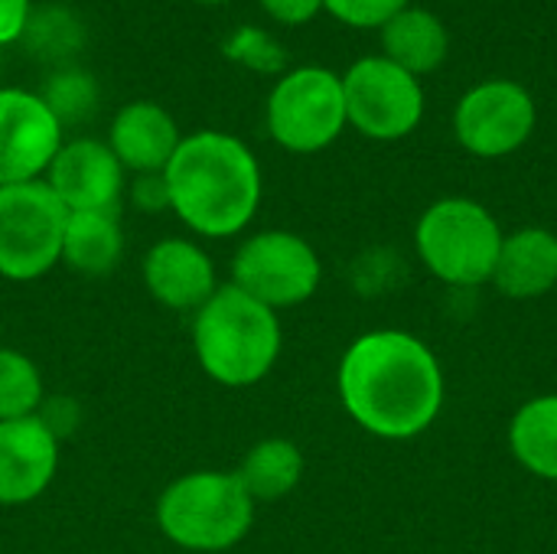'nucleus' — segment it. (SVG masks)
Listing matches in <instances>:
<instances>
[{
  "instance_id": "obj_7",
  "label": "nucleus",
  "mask_w": 557,
  "mask_h": 554,
  "mask_svg": "<svg viewBox=\"0 0 557 554\" xmlns=\"http://www.w3.org/2000/svg\"><path fill=\"white\" fill-rule=\"evenodd\" d=\"M69 209L46 180L0 186V278L36 281L62 258Z\"/></svg>"
},
{
  "instance_id": "obj_17",
  "label": "nucleus",
  "mask_w": 557,
  "mask_h": 554,
  "mask_svg": "<svg viewBox=\"0 0 557 554\" xmlns=\"http://www.w3.org/2000/svg\"><path fill=\"white\" fill-rule=\"evenodd\" d=\"M379 33H382V56L418 78L437 72L450 52V33L444 20L424 7L408 3Z\"/></svg>"
},
{
  "instance_id": "obj_2",
  "label": "nucleus",
  "mask_w": 557,
  "mask_h": 554,
  "mask_svg": "<svg viewBox=\"0 0 557 554\" xmlns=\"http://www.w3.org/2000/svg\"><path fill=\"white\" fill-rule=\"evenodd\" d=\"M170 212L202 238H232L261 206V163L245 140L225 131L183 134L170 167Z\"/></svg>"
},
{
  "instance_id": "obj_27",
  "label": "nucleus",
  "mask_w": 557,
  "mask_h": 554,
  "mask_svg": "<svg viewBox=\"0 0 557 554\" xmlns=\"http://www.w3.org/2000/svg\"><path fill=\"white\" fill-rule=\"evenodd\" d=\"M258 3L268 16H274L284 26H304L323 10V0H258Z\"/></svg>"
},
{
  "instance_id": "obj_26",
  "label": "nucleus",
  "mask_w": 557,
  "mask_h": 554,
  "mask_svg": "<svg viewBox=\"0 0 557 554\" xmlns=\"http://www.w3.org/2000/svg\"><path fill=\"white\" fill-rule=\"evenodd\" d=\"M131 202L140 212H163L170 209V186L163 173H140L131 183Z\"/></svg>"
},
{
  "instance_id": "obj_12",
  "label": "nucleus",
  "mask_w": 557,
  "mask_h": 554,
  "mask_svg": "<svg viewBox=\"0 0 557 554\" xmlns=\"http://www.w3.org/2000/svg\"><path fill=\"white\" fill-rule=\"evenodd\" d=\"M42 180L69 212H117L127 170L108 140L75 137L59 147Z\"/></svg>"
},
{
  "instance_id": "obj_16",
  "label": "nucleus",
  "mask_w": 557,
  "mask_h": 554,
  "mask_svg": "<svg viewBox=\"0 0 557 554\" xmlns=\"http://www.w3.org/2000/svg\"><path fill=\"white\" fill-rule=\"evenodd\" d=\"M503 297L535 300L557 287V235L552 229L529 225L503 238L493 281Z\"/></svg>"
},
{
  "instance_id": "obj_9",
  "label": "nucleus",
  "mask_w": 557,
  "mask_h": 554,
  "mask_svg": "<svg viewBox=\"0 0 557 554\" xmlns=\"http://www.w3.org/2000/svg\"><path fill=\"white\" fill-rule=\"evenodd\" d=\"M346 121L369 140H401L424 118L421 78L385 56H362L343 75Z\"/></svg>"
},
{
  "instance_id": "obj_29",
  "label": "nucleus",
  "mask_w": 557,
  "mask_h": 554,
  "mask_svg": "<svg viewBox=\"0 0 557 554\" xmlns=\"http://www.w3.org/2000/svg\"><path fill=\"white\" fill-rule=\"evenodd\" d=\"M196 3H228V0H196Z\"/></svg>"
},
{
  "instance_id": "obj_8",
  "label": "nucleus",
  "mask_w": 557,
  "mask_h": 554,
  "mask_svg": "<svg viewBox=\"0 0 557 554\" xmlns=\"http://www.w3.org/2000/svg\"><path fill=\"white\" fill-rule=\"evenodd\" d=\"M320 255L304 235L287 229L248 235L232 258V284L274 313L307 304L320 291Z\"/></svg>"
},
{
  "instance_id": "obj_6",
  "label": "nucleus",
  "mask_w": 557,
  "mask_h": 554,
  "mask_svg": "<svg viewBox=\"0 0 557 554\" xmlns=\"http://www.w3.org/2000/svg\"><path fill=\"white\" fill-rule=\"evenodd\" d=\"M268 134L290 153H320L346 131L343 78L326 65H297L277 78L264 108Z\"/></svg>"
},
{
  "instance_id": "obj_25",
  "label": "nucleus",
  "mask_w": 557,
  "mask_h": 554,
  "mask_svg": "<svg viewBox=\"0 0 557 554\" xmlns=\"http://www.w3.org/2000/svg\"><path fill=\"white\" fill-rule=\"evenodd\" d=\"M408 0H323V10L352 29H382Z\"/></svg>"
},
{
  "instance_id": "obj_14",
  "label": "nucleus",
  "mask_w": 557,
  "mask_h": 554,
  "mask_svg": "<svg viewBox=\"0 0 557 554\" xmlns=\"http://www.w3.org/2000/svg\"><path fill=\"white\" fill-rule=\"evenodd\" d=\"M140 274L147 294L176 313H196L219 291L209 251L189 238H163L150 245Z\"/></svg>"
},
{
  "instance_id": "obj_10",
  "label": "nucleus",
  "mask_w": 557,
  "mask_h": 554,
  "mask_svg": "<svg viewBox=\"0 0 557 554\" xmlns=\"http://www.w3.org/2000/svg\"><path fill=\"white\" fill-rule=\"evenodd\" d=\"M539 124L532 91L512 78H490L473 85L454 111V134L460 147L483 160H499L529 144Z\"/></svg>"
},
{
  "instance_id": "obj_3",
  "label": "nucleus",
  "mask_w": 557,
  "mask_h": 554,
  "mask_svg": "<svg viewBox=\"0 0 557 554\" xmlns=\"http://www.w3.org/2000/svg\"><path fill=\"white\" fill-rule=\"evenodd\" d=\"M284 346L281 320L232 281L193 313V353L199 369L228 389H248L268 379Z\"/></svg>"
},
{
  "instance_id": "obj_23",
  "label": "nucleus",
  "mask_w": 557,
  "mask_h": 554,
  "mask_svg": "<svg viewBox=\"0 0 557 554\" xmlns=\"http://www.w3.org/2000/svg\"><path fill=\"white\" fill-rule=\"evenodd\" d=\"M39 98L49 104V111L59 118V124H72V121H85L95 104H98V85L85 69L75 65H62L55 72H49V78L39 88Z\"/></svg>"
},
{
  "instance_id": "obj_13",
  "label": "nucleus",
  "mask_w": 557,
  "mask_h": 554,
  "mask_svg": "<svg viewBox=\"0 0 557 554\" xmlns=\"http://www.w3.org/2000/svg\"><path fill=\"white\" fill-rule=\"evenodd\" d=\"M59 470V438L33 415L0 421V506L39 500Z\"/></svg>"
},
{
  "instance_id": "obj_4",
  "label": "nucleus",
  "mask_w": 557,
  "mask_h": 554,
  "mask_svg": "<svg viewBox=\"0 0 557 554\" xmlns=\"http://www.w3.org/2000/svg\"><path fill=\"white\" fill-rule=\"evenodd\" d=\"M255 522V500L228 470H193L157 500L160 532L186 552H228Z\"/></svg>"
},
{
  "instance_id": "obj_20",
  "label": "nucleus",
  "mask_w": 557,
  "mask_h": 554,
  "mask_svg": "<svg viewBox=\"0 0 557 554\" xmlns=\"http://www.w3.org/2000/svg\"><path fill=\"white\" fill-rule=\"evenodd\" d=\"M509 451L532 477L557 483V395H539L512 415Z\"/></svg>"
},
{
  "instance_id": "obj_28",
  "label": "nucleus",
  "mask_w": 557,
  "mask_h": 554,
  "mask_svg": "<svg viewBox=\"0 0 557 554\" xmlns=\"http://www.w3.org/2000/svg\"><path fill=\"white\" fill-rule=\"evenodd\" d=\"M29 10V0H0V46H10L23 36Z\"/></svg>"
},
{
  "instance_id": "obj_22",
  "label": "nucleus",
  "mask_w": 557,
  "mask_h": 554,
  "mask_svg": "<svg viewBox=\"0 0 557 554\" xmlns=\"http://www.w3.org/2000/svg\"><path fill=\"white\" fill-rule=\"evenodd\" d=\"M26 39L23 46L52 62V59H65L72 56L78 46H82V23L75 20V13H69L65 7H42V10H29V20H26V29L23 36Z\"/></svg>"
},
{
  "instance_id": "obj_19",
  "label": "nucleus",
  "mask_w": 557,
  "mask_h": 554,
  "mask_svg": "<svg viewBox=\"0 0 557 554\" xmlns=\"http://www.w3.org/2000/svg\"><path fill=\"white\" fill-rule=\"evenodd\" d=\"M245 493L258 503H277L297 490L304 477V454L287 438H264L258 441L235 470Z\"/></svg>"
},
{
  "instance_id": "obj_21",
  "label": "nucleus",
  "mask_w": 557,
  "mask_h": 554,
  "mask_svg": "<svg viewBox=\"0 0 557 554\" xmlns=\"http://www.w3.org/2000/svg\"><path fill=\"white\" fill-rule=\"evenodd\" d=\"M46 402L39 366L10 346H0V421L33 418Z\"/></svg>"
},
{
  "instance_id": "obj_5",
  "label": "nucleus",
  "mask_w": 557,
  "mask_h": 554,
  "mask_svg": "<svg viewBox=\"0 0 557 554\" xmlns=\"http://www.w3.org/2000/svg\"><path fill=\"white\" fill-rule=\"evenodd\" d=\"M503 238L496 216L467 196L437 199L424 209L414 229L421 264L450 287L490 284Z\"/></svg>"
},
{
  "instance_id": "obj_15",
  "label": "nucleus",
  "mask_w": 557,
  "mask_h": 554,
  "mask_svg": "<svg viewBox=\"0 0 557 554\" xmlns=\"http://www.w3.org/2000/svg\"><path fill=\"white\" fill-rule=\"evenodd\" d=\"M183 134L176 118L157 101H127L108 127V147L121 167L134 176L163 173L180 147Z\"/></svg>"
},
{
  "instance_id": "obj_1",
  "label": "nucleus",
  "mask_w": 557,
  "mask_h": 554,
  "mask_svg": "<svg viewBox=\"0 0 557 554\" xmlns=\"http://www.w3.org/2000/svg\"><path fill=\"white\" fill-rule=\"evenodd\" d=\"M336 389L346 415L382 441L424 434L444 408V369L431 346L405 330H372L349 343Z\"/></svg>"
},
{
  "instance_id": "obj_24",
  "label": "nucleus",
  "mask_w": 557,
  "mask_h": 554,
  "mask_svg": "<svg viewBox=\"0 0 557 554\" xmlns=\"http://www.w3.org/2000/svg\"><path fill=\"white\" fill-rule=\"evenodd\" d=\"M225 52L238 62H245L255 72H277L284 65V52L274 46V39L255 26H242L238 33L228 36Z\"/></svg>"
},
{
  "instance_id": "obj_11",
  "label": "nucleus",
  "mask_w": 557,
  "mask_h": 554,
  "mask_svg": "<svg viewBox=\"0 0 557 554\" xmlns=\"http://www.w3.org/2000/svg\"><path fill=\"white\" fill-rule=\"evenodd\" d=\"M65 127L39 98L26 88H0V186L42 180L52 157L65 144Z\"/></svg>"
},
{
  "instance_id": "obj_18",
  "label": "nucleus",
  "mask_w": 557,
  "mask_h": 554,
  "mask_svg": "<svg viewBox=\"0 0 557 554\" xmlns=\"http://www.w3.org/2000/svg\"><path fill=\"white\" fill-rule=\"evenodd\" d=\"M124 255V232L117 212H69L59 264L85 278H101L117 268Z\"/></svg>"
}]
</instances>
